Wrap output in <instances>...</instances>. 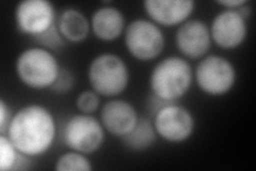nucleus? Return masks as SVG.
<instances>
[{"mask_svg": "<svg viewBox=\"0 0 256 171\" xmlns=\"http://www.w3.org/2000/svg\"><path fill=\"white\" fill-rule=\"evenodd\" d=\"M57 135L54 113L40 104H29L16 111L8 126L6 136L26 157L42 156L50 151Z\"/></svg>", "mask_w": 256, "mask_h": 171, "instance_id": "nucleus-1", "label": "nucleus"}, {"mask_svg": "<svg viewBox=\"0 0 256 171\" xmlns=\"http://www.w3.org/2000/svg\"><path fill=\"white\" fill-rule=\"evenodd\" d=\"M194 71L182 57L170 56L159 61L150 75L152 94L164 102L175 103L190 90Z\"/></svg>", "mask_w": 256, "mask_h": 171, "instance_id": "nucleus-2", "label": "nucleus"}, {"mask_svg": "<svg viewBox=\"0 0 256 171\" xmlns=\"http://www.w3.org/2000/svg\"><path fill=\"white\" fill-rule=\"evenodd\" d=\"M60 70L61 67L56 56L42 46L26 48L18 55L15 62L18 79L34 90L50 89Z\"/></svg>", "mask_w": 256, "mask_h": 171, "instance_id": "nucleus-3", "label": "nucleus"}, {"mask_svg": "<svg viewBox=\"0 0 256 171\" xmlns=\"http://www.w3.org/2000/svg\"><path fill=\"white\" fill-rule=\"evenodd\" d=\"M88 79L92 90L98 94L116 97L122 94L130 84V69L120 56L104 53L90 62Z\"/></svg>", "mask_w": 256, "mask_h": 171, "instance_id": "nucleus-4", "label": "nucleus"}, {"mask_svg": "<svg viewBox=\"0 0 256 171\" xmlns=\"http://www.w3.org/2000/svg\"><path fill=\"white\" fill-rule=\"evenodd\" d=\"M126 50L134 59L148 62L162 55L166 44L164 31L150 20L132 21L124 31Z\"/></svg>", "mask_w": 256, "mask_h": 171, "instance_id": "nucleus-5", "label": "nucleus"}, {"mask_svg": "<svg viewBox=\"0 0 256 171\" xmlns=\"http://www.w3.org/2000/svg\"><path fill=\"white\" fill-rule=\"evenodd\" d=\"M194 77L201 91L210 96H222L235 86L237 73L226 57L208 55L198 63Z\"/></svg>", "mask_w": 256, "mask_h": 171, "instance_id": "nucleus-6", "label": "nucleus"}, {"mask_svg": "<svg viewBox=\"0 0 256 171\" xmlns=\"http://www.w3.org/2000/svg\"><path fill=\"white\" fill-rule=\"evenodd\" d=\"M105 132L100 120L80 112L68 119L62 129V139L68 149L91 154L102 148Z\"/></svg>", "mask_w": 256, "mask_h": 171, "instance_id": "nucleus-7", "label": "nucleus"}, {"mask_svg": "<svg viewBox=\"0 0 256 171\" xmlns=\"http://www.w3.org/2000/svg\"><path fill=\"white\" fill-rule=\"evenodd\" d=\"M153 124L157 135L164 140L180 143L194 134L196 119L188 108L176 103H168L154 113Z\"/></svg>", "mask_w": 256, "mask_h": 171, "instance_id": "nucleus-8", "label": "nucleus"}, {"mask_svg": "<svg viewBox=\"0 0 256 171\" xmlns=\"http://www.w3.org/2000/svg\"><path fill=\"white\" fill-rule=\"evenodd\" d=\"M15 24L24 35L38 37L57 23V14L47 0H22L15 8Z\"/></svg>", "mask_w": 256, "mask_h": 171, "instance_id": "nucleus-9", "label": "nucleus"}, {"mask_svg": "<svg viewBox=\"0 0 256 171\" xmlns=\"http://www.w3.org/2000/svg\"><path fill=\"white\" fill-rule=\"evenodd\" d=\"M210 31L216 45L223 50H235L246 39V20L237 10L224 9L214 18Z\"/></svg>", "mask_w": 256, "mask_h": 171, "instance_id": "nucleus-10", "label": "nucleus"}, {"mask_svg": "<svg viewBox=\"0 0 256 171\" xmlns=\"http://www.w3.org/2000/svg\"><path fill=\"white\" fill-rule=\"evenodd\" d=\"M212 43L210 27L201 20H188L176 30V47L186 58L202 59L210 52Z\"/></svg>", "mask_w": 256, "mask_h": 171, "instance_id": "nucleus-11", "label": "nucleus"}, {"mask_svg": "<svg viewBox=\"0 0 256 171\" xmlns=\"http://www.w3.org/2000/svg\"><path fill=\"white\" fill-rule=\"evenodd\" d=\"M143 7L150 20L156 25L173 27L189 20L196 3L192 0H146Z\"/></svg>", "mask_w": 256, "mask_h": 171, "instance_id": "nucleus-12", "label": "nucleus"}, {"mask_svg": "<svg viewBox=\"0 0 256 171\" xmlns=\"http://www.w3.org/2000/svg\"><path fill=\"white\" fill-rule=\"evenodd\" d=\"M139 118L134 106L125 100H110L100 109L102 126L109 134L120 138L132 131Z\"/></svg>", "mask_w": 256, "mask_h": 171, "instance_id": "nucleus-13", "label": "nucleus"}, {"mask_svg": "<svg viewBox=\"0 0 256 171\" xmlns=\"http://www.w3.org/2000/svg\"><path fill=\"white\" fill-rule=\"evenodd\" d=\"M93 35L104 42H112L121 37L126 28L123 12L112 6H102L96 9L90 20Z\"/></svg>", "mask_w": 256, "mask_h": 171, "instance_id": "nucleus-14", "label": "nucleus"}, {"mask_svg": "<svg viewBox=\"0 0 256 171\" xmlns=\"http://www.w3.org/2000/svg\"><path fill=\"white\" fill-rule=\"evenodd\" d=\"M57 27L63 39L70 43L82 42L91 31L90 21L82 11L74 8H68L60 13Z\"/></svg>", "mask_w": 256, "mask_h": 171, "instance_id": "nucleus-15", "label": "nucleus"}, {"mask_svg": "<svg viewBox=\"0 0 256 171\" xmlns=\"http://www.w3.org/2000/svg\"><path fill=\"white\" fill-rule=\"evenodd\" d=\"M157 133L153 121L140 117L132 131L123 136V144L132 151H144L156 142Z\"/></svg>", "mask_w": 256, "mask_h": 171, "instance_id": "nucleus-16", "label": "nucleus"}, {"mask_svg": "<svg viewBox=\"0 0 256 171\" xmlns=\"http://www.w3.org/2000/svg\"><path fill=\"white\" fill-rule=\"evenodd\" d=\"M54 169L57 171H91L93 166L86 154L70 150L58 157Z\"/></svg>", "mask_w": 256, "mask_h": 171, "instance_id": "nucleus-17", "label": "nucleus"}, {"mask_svg": "<svg viewBox=\"0 0 256 171\" xmlns=\"http://www.w3.org/2000/svg\"><path fill=\"white\" fill-rule=\"evenodd\" d=\"M22 154L15 148L9 137L0 134V170L11 171L16 169Z\"/></svg>", "mask_w": 256, "mask_h": 171, "instance_id": "nucleus-18", "label": "nucleus"}, {"mask_svg": "<svg viewBox=\"0 0 256 171\" xmlns=\"http://www.w3.org/2000/svg\"><path fill=\"white\" fill-rule=\"evenodd\" d=\"M100 94L94 90L82 91L76 97V107L82 113L93 115L100 108Z\"/></svg>", "mask_w": 256, "mask_h": 171, "instance_id": "nucleus-19", "label": "nucleus"}, {"mask_svg": "<svg viewBox=\"0 0 256 171\" xmlns=\"http://www.w3.org/2000/svg\"><path fill=\"white\" fill-rule=\"evenodd\" d=\"M34 40L42 47L50 51L59 50V48H62L66 43V41L63 39V37L60 34V31L57 27V23H56L50 29H48L46 32H44L43 35L36 37Z\"/></svg>", "mask_w": 256, "mask_h": 171, "instance_id": "nucleus-20", "label": "nucleus"}, {"mask_svg": "<svg viewBox=\"0 0 256 171\" xmlns=\"http://www.w3.org/2000/svg\"><path fill=\"white\" fill-rule=\"evenodd\" d=\"M74 83L75 78L73 73L66 68H61L59 75L57 79H56L54 84L52 86L50 90L54 93L64 94L72 90V88L74 87Z\"/></svg>", "mask_w": 256, "mask_h": 171, "instance_id": "nucleus-21", "label": "nucleus"}, {"mask_svg": "<svg viewBox=\"0 0 256 171\" xmlns=\"http://www.w3.org/2000/svg\"><path fill=\"white\" fill-rule=\"evenodd\" d=\"M11 113L9 106L6 105L4 99L0 100V133L4 134L8 131V126L11 121Z\"/></svg>", "mask_w": 256, "mask_h": 171, "instance_id": "nucleus-22", "label": "nucleus"}, {"mask_svg": "<svg viewBox=\"0 0 256 171\" xmlns=\"http://www.w3.org/2000/svg\"><path fill=\"white\" fill-rule=\"evenodd\" d=\"M217 4L228 10H237L238 8L248 4V2L246 0H222V2L219 0V2H217Z\"/></svg>", "mask_w": 256, "mask_h": 171, "instance_id": "nucleus-23", "label": "nucleus"}]
</instances>
